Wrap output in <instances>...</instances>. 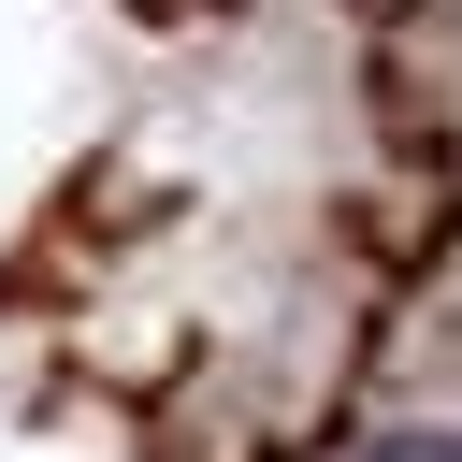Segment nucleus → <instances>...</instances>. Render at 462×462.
<instances>
[{
	"instance_id": "1",
	"label": "nucleus",
	"mask_w": 462,
	"mask_h": 462,
	"mask_svg": "<svg viewBox=\"0 0 462 462\" xmlns=\"http://www.w3.org/2000/svg\"><path fill=\"white\" fill-rule=\"evenodd\" d=\"M361 462H462V433H375Z\"/></svg>"
}]
</instances>
